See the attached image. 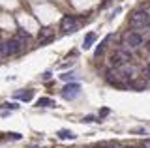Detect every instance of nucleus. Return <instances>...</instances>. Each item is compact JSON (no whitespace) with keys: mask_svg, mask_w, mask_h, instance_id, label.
I'll return each instance as SVG.
<instances>
[{"mask_svg":"<svg viewBox=\"0 0 150 148\" xmlns=\"http://www.w3.org/2000/svg\"><path fill=\"white\" fill-rule=\"evenodd\" d=\"M129 26L135 30H144L150 26V13L144 11V10H137L131 13L129 17Z\"/></svg>","mask_w":150,"mask_h":148,"instance_id":"f257e3e1","label":"nucleus"},{"mask_svg":"<svg viewBox=\"0 0 150 148\" xmlns=\"http://www.w3.org/2000/svg\"><path fill=\"white\" fill-rule=\"evenodd\" d=\"M124 45L126 49H139L143 45V36L139 32H128L124 36Z\"/></svg>","mask_w":150,"mask_h":148,"instance_id":"f03ea898","label":"nucleus"},{"mask_svg":"<svg viewBox=\"0 0 150 148\" xmlns=\"http://www.w3.org/2000/svg\"><path fill=\"white\" fill-rule=\"evenodd\" d=\"M2 45V51H4V56H9V54H17L19 51H21V41L19 39H8V41H4V43H0Z\"/></svg>","mask_w":150,"mask_h":148,"instance_id":"7ed1b4c3","label":"nucleus"},{"mask_svg":"<svg viewBox=\"0 0 150 148\" xmlns=\"http://www.w3.org/2000/svg\"><path fill=\"white\" fill-rule=\"evenodd\" d=\"M81 94V86L77 82H71V85H66L62 90V98L64 99H75L77 96Z\"/></svg>","mask_w":150,"mask_h":148,"instance_id":"20e7f679","label":"nucleus"},{"mask_svg":"<svg viewBox=\"0 0 150 148\" xmlns=\"http://www.w3.org/2000/svg\"><path fill=\"white\" fill-rule=\"evenodd\" d=\"M60 28L64 32H71L77 28V17L75 15H64L62 21H60Z\"/></svg>","mask_w":150,"mask_h":148,"instance_id":"39448f33","label":"nucleus"},{"mask_svg":"<svg viewBox=\"0 0 150 148\" xmlns=\"http://www.w3.org/2000/svg\"><path fill=\"white\" fill-rule=\"evenodd\" d=\"M124 64H126V62H124V60H122V58H120L116 53H112L111 56H109V66H111V68L118 69V68H122V66H124Z\"/></svg>","mask_w":150,"mask_h":148,"instance_id":"423d86ee","label":"nucleus"},{"mask_svg":"<svg viewBox=\"0 0 150 148\" xmlns=\"http://www.w3.org/2000/svg\"><path fill=\"white\" fill-rule=\"evenodd\" d=\"M96 39H98V36L94 34V32H88V34L84 36V41H83V49H84V51H86V49H90V47H92V43H94Z\"/></svg>","mask_w":150,"mask_h":148,"instance_id":"0eeeda50","label":"nucleus"},{"mask_svg":"<svg viewBox=\"0 0 150 148\" xmlns=\"http://www.w3.org/2000/svg\"><path fill=\"white\" fill-rule=\"evenodd\" d=\"M36 105H38V107H54L56 103L51 98H40V99L36 101Z\"/></svg>","mask_w":150,"mask_h":148,"instance_id":"6e6552de","label":"nucleus"},{"mask_svg":"<svg viewBox=\"0 0 150 148\" xmlns=\"http://www.w3.org/2000/svg\"><path fill=\"white\" fill-rule=\"evenodd\" d=\"M58 139H62V141H73L75 135H73V131H69V129H60L58 131Z\"/></svg>","mask_w":150,"mask_h":148,"instance_id":"1a4fd4ad","label":"nucleus"},{"mask_svg":"<svg viewBox=\"0 0 150 148\" xmlns=\"http://www.w3.org/2000/svg\"><path fill=\"white\" fill-rule=\"evenodd\" d=\"M129 86L135 88V90H144L146 88V82L144 81H129Z\"/></svg>","mask_w":150,"mask_h":148,"instance_id":"9d476101","label":"nucleus"},{"mask_svg":"<svg viewBox=\"0 0 150 148\" xmlns=\"http://www.w3.org/2000/svg\"><path fill=\"white\" fill-rule=\"evenodd\" d=\"M19 98H21L23 101H32V98H34V90H26V92H23V94H19Z\"/></svg>","mask_w":150,"mask_h":148,"instance_id":"9b49d317","label":"nucleus"},{"mask_svg":"<svg viewBox=\"0 0 150 148\" xmlns=\"http://www.w3.org/2000/svg\"><path fill=\"white\" fill-rule=\"evenodd\" d=\"M109 39H111V36H107V38L103 39L100 45H98V49H96V56H100V54L103 53V49H105V45H107V41H109Z\"/></svg>","mask_w":150,"mask_h":148,"instance_id":"f8f14e48","label":"nucleus"},{"mask_svg":"<svg viewBox=\"0 0 150 148\" xmlns=\"http://www.w3.org/2000/svg\"><path fill=\"white\" fill-rule=\"evenodd\" d=\"M6 137H8V139H11V141H21V139H23V135H21V133H15V131L8 133Z\"/></svg>","mask_w":150,"mask_h":148,"instance_id":"ddd939ff","label":"nucleus"},{"mask_svg":"<svg viewBox=\"0 0 150 148\" xmlns=\"http://www.w3.org/2000/svg\"><path fill=\"white\" fill-rule=\"evenodd\" d=\"M143 77H144L146 81H150V64H146V66L143 68Z\"/></svg>","mask_w":150,"mask_h":148,"instance_id":"4468645a","label":"nucleus"},{"mask_svg":"<svg viewBox=\"0 0 150 148\" xmlns=\"http://www.w3.org/2000/svg\"><path fill=\"white\" fill-rule=\"evenodd\" d=\"M49 34H51V28H43V30L40 32V34H38V38H40V39H43L45 36H49Z\"/></svg>","mask_w":150,"mask_h":148,"instance_id":"2eb2a0df","label":"nucleus"},{"mask_svg":"<svg viewBox=\"0 0 150 148\" xmlns=\"http://www.w3.org/2000/svg\"><path fill=\"white\" fill-rule=\"evenodd\" d=\"M83 122H98V120H96V116L88 114V116H84V118H83Z\"/></svg>","mask_w":150,"mask_h":148,"instance_id":"dca6fc26","label":"nucleus"},{"mask_svg":"<svg viewBox=\"0 0 150 148\" xmlns=\"http://www.w3.org/2000/svg\"><path fill=\"white\" fill-rule=\"evenodd\" d=\"M4 107H8V109L15 111V109H19V105H17V103H4Z\"/></svg>","mask_w":150,"mask_h":148,"instance_id":"f3484780","label":"nucleus"},{"mask_svg":"<svg viewBox=\"0 0 150 148\" xmlns=\"http://www.w3.org/2000/svg\"><path fill=\"white\" fill-rule=\"evenodd\" d=\"M133 133H143V135H146V129H143V128H135V129H131Z\"/></svg>","mask_w":150,"mask_h":148,"instance_id":"a211bd4d","label":"nucleus"},{"mask_svg":"<svg viewBox=\"0 0 150 148\" xmlns=\"http://www.w3.org/2000/svg\"><path fill=\"white\" fill-rule=\"evenodd\" d=\"M60 77H62L64 81H69V79H73L75 75H71V73H64V75H60Z\"/></svg>","mask_w":150,"mask_h":148,"instance_id":"6ab92c4d","label":"nucleus"},{"mask_svg":"<svg viewBox=\"0 0 150 148\" xmlns=\"http://www.w3.org/2000/svg\"><path fill=\"white\" fill-rule=\"evenodd\" d=\"M109 113H111L109 109H101V111H100V114H101V116H107V114H109Z\"/></svg>","mask_w":150,"mask_h":148,"instance_id":"aec40b11","label":"nucleus"},{"mask_svg":"<svg viewBox=\"0 0 150 148\" xmlns=\"http://www.w3.org/2000/svg\"><path fill=\"white\" fill-rule=\"evenodd\" d=\"M143 146L144 148H150V139H144V141H143Z\"/></svg>","mask_w":150,"mask_h":148,"instance_id":"412c9836","label":"nucleus"},{"mask_svg":"<svg viewBox=\"0 0 150 148\" xmlns=\"http://www.w3.org/2000/svg\"><path fill=\"white\" fill-rule=\"evenodd\" d=\"M41 77H43V79H49V77H51V71H45V73H43Z\"/></svg>","mask_w":150,"mask_h":148,"instance_id":"4be33fe9","label":"nucleus"},{"mask_svg":"<svg viewBox=\"0 0 150 148\" xmlns=\"http://www.w3.org/2000/svg\"><path fill=\"white\" fill-rule=\"evenodd\" d=\"M146 51H148V53H150V41H148V43H146Z\"/></svg>","mask_w":150,"mask_h":148,"instance_id":"5701e85b","label":"nucleus"}]
</instances>
